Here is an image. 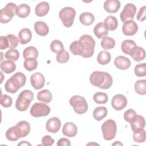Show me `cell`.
I'll list each match as a JSON object with an SVG mask.
<instances>
[{
	"instance_id": "14",
	"label": "cell",
	"mask_w": 146,
	"mask_h": 146,
	"mask_svg": "<svg viewBox=\"0 0 146 146\" xmlns=\"http://www.w3.org/2000/svg\"><path fill=\"white\" fill-rule=\"evenodd\" d=\"M61 121L56 117H52L49 119L46 123V128L47 131L51 133H56L60 128Z\"/></svg>"
},
{
	"instance_id": "1",
	"label": "cell",
	"mask_w": 146,
	"mask_h": 146,
	"mask_svg": "<svg viewBox=\"0 0 146 146\" xmlns=\"http://www.w3.org/2000/svg\"><path fill=\"white\" fill-rule=\"evenodd\" d=\"M90 81L93 86L101 89L106 90L111 87L113 79L108 72L96 71L90 75Z\"/></svg>"
},
{
	"instance_id": "33",
	"label": "cell",
	"mask_w": 146,
	"mask_h": 146,
	"mask_svg": "<svg viewBox=\"0 0 146 146\" xmlns=\"http://www.w3.org/2000/svg\"><path fill=\"white\" fill-rule=\"evenodd\" d=\"M111 59V55L108 51H102L97 56V61L101 65H106L110 63Z\"/></svg>"
},
{
	"instance_id": "24",
	"label": "cell",
	"mask_w": 146,
	"mask_h": 146,
	"mask_svg": "<svg viewBox=\"0 0 146 146\" xmlns=\"http://www.w3.org/2000/svg\"><path fill=\"white\" fill-rule=\"evenodd\" d=\"M32 37V34L29 29L24 28L20 30L18 33V38L19 39V42L22 44H25L29 43Z\"/></svg>"
},
{
	"instance_id": "51",
	"label": "cell",
	"mask_w": 146,
	"mask_h": 146,
	"mask_svg": "<svg viewBox=\"0 0 146 146\" xmlns=\"http://www.w3.org/2000/svg\"><path fill=\"white\" fill-rule=\"evenodd\" d=\"M56 145H57L70 146V145H71V143H70V141L67 138H61L58 141Z\"/></svg>"
},
{
	"instance_id": "23",
	"label": "cell",
	"mask_w": 146,
	"mask_h": 146,
	"mask_svg": "<svg viewBox=\"0 0 146 146\" xmlns=\"http://www.w3.org/2000/svg\"><path fill=\"white\" fill-rule=\"evenodd\" d=\"M34 30L37 34L40 36H46L48 34L49 28L47 24L43 21H37L34 25Z\"/></svg>"
},
{
	"instance_id": "37",
	"label": "cell",
	"mask_w": 146,
	"mask_h": 146,
	"mask_svg": "<svg viewBox=\"0 0 146 146\" xmlns=\"http://www.w3.org/2000/svg\"><path fill=\"white\" fill-rule=\"evenodd\" d=\"M23 66L26 70L31 71L36 68L38 66V62L35 58H27L24 60Z\"/></svg>"
},
{
	"instance_id": "52",
	"label": "cell",
	"mask_w": 146,
	"mask_h": 146,
	"mask_svg": "<svg viewBox=\"0 0 146 146\" xmlns=\"http://www.w3.org/2000/svg\"><path fill=\"white\" fill-rule=\"evenodd\" d=\"M18 145H31V144L29 143L27 141H22L21 143H19Z\"/></svg>"
},
{
	"instance_id": "4",
	"label": "cell",
	"mask_w": 146,
	"mask_h": 146,
	"mask_svg": "<svg viewBox=\"0 0 146 146\" xmlns=\"http://www.w3.org/2000/svg\"><path fill=\"white\" fill-rule=\"evenodd\" d=\"M70 104L78 114H83L88 110V104L86 99L79 95H74L69 100Z\"/></svg>"
},
{
	"instance_id": "45",
	"label": "cell",
	"mask_w": 146,
	"mask_h": 146,
	"mask_svg": "<svg viewBox=\"0 0 146 146\" xmlns=\"http://www.w3.org/2000/svg\"><path fill=\"white\" fill-rule=\"evenodd\" d=\"M70 58V55L68 52L64 49L61 52H59L56 55V61L59 63H64L68 62Z\"/></svg>"
},
{
	"instance_id": "47",
	"label": "cell",
	"mask_w": 146,
	"mask_h": 146,
	"mask_svg": "<svg viewBox=\"0 0 146 146\" xmlns=\"http://www.w3.org/2000/svg\"><path fill=\"white\" fill-rule=\"evenodd\" d=\"M12 98L7 95H2L1 96V104L5 108H8L12 105Z\"/></svg>"
},
{
	"instance_id": "17",
	"label": "cell",
	"mask_w": 146,
	"mask_h": 146,
	"mask_svg": "<svg viewBox=\"0 0 146 146\" xmlns=\"http://www.w3.org/2000/svg\"><path fill=\"white\" fill-rule=\"evenodd\" d=\"M121 6L120 2L118 0H107L104 3V10L109 13H116Z\"/></svg>"
},
{
	"instance_id": "48",
	"label": "cell",
	"mask_w": 146,
	"mask_h": 146,
	"mask_svg": "<svg viewBox=\"0 0 146 146\" xmlns=\"http://www.w3.org/2000/svg\"><path fill=\"white\" fill-rule=\"evenodd\" d=\"M145 14H146V6H144L140 8L136 17L137 19L139 21L143 22L145 19Z\"/></svg>"
},
{
	"instance_id": "31",
	"label": "cell",
	"mask_w": 146,
	"mask_h": 146,
	"mask_svg": "<svg viewBox=\"0 0 146 146\" xmlns=\"http://www.w3.org/2000/svg\"><path fill=\"white\" fill-rule=\"evenodd\" d=\"M37 99L40 102L49 103L52 100L51 92L48 90H43L38 93Z\"/></svg>"
},
{
	"instance_id": "46",
	"label": "cell",
	"mask_w": 146,
	"mask_h": 146,
	"mask_svg": "<svg viewBox=\"0 0 146 146\" xmlns=\"http://www.w3.org/2000/svg\"><path fill=\"white\" fill-rule=\"evenodd\" d=\"M137 114L135 111L132 109H129L127 110L124 113V120L131 123L136 117Z\"/></svg>"
},
{
	"instance_id": "8",
	"label": "cell",
	"mask_w": 146,
	"mask_h": 146,
	"mask_svg": "<svg viewBox=\"0 0 146 146\" xmlns=\"http://www.w3.org/2000/svg\"><path fill=\"white\" fill-rule=\"evenodd\" d=\"M17 5L13 3H8L0 11V22L1 23H7L10 22L16 14Z\"/></svg>"
},
{
	"instance_id": "21",
	"label": "cell",
	"mask_w": 146,
	"mask_h": 146,
	"mask_svg": "<svg viewBox=\"0 0 146 146\" xmlns=\"http://www.w3.org/2000/svg\"><path fill=\"white\" fill-rule=\"evenodd\" d=\"M129 55H130L135 61L140 62L144 59L145 52L143 48L136 46L132 50Z\"/></svg>"
},
{
	"instance_id": "43",
	"label": "cell",
	"mask_w": 146,
	"mask_h": 146,
	"mask_svg": "<svg viewBox=\"0 0 146 146\" xmlns=\"http://www.w3.org/2000/svg\"><path fill=\"white\" fill-rule=\"evenodd\" d=\"M135 74L137 77H143L146 75V64L145 63L138 64L135 67Z\"/></svg>"
},
{
	"instance_id": "22",
	"label": "cell",
	"mask_w": 146,
	"mask_h": 146,
	"mask_svg": "<svg viewBox=\"0 0 146 146\" xmlns=\"http://www.w3.org/2000/svg\"><path fill=\"white\" fill-rule=\"evenodd\" d=\"M103 25L108 31H113L117 27L118 22L116 18L113 15H109L104 19Z\"/></svg>"
},
{
	"instance_id": "19",
	"label": "cell",
	"mask_w": 146,
	"mask_h": 146,
	"mask_svg": "<svg viewBox=\"0 0 146 146\" xmlns=\"http://www.w3.org/2000/svg\"><path fill=\"white\" fill-rule=\"evenodd\" d=\"M114 64L117 68L125 70L131 66V61L128 58L125 56H118L115 59Z\"/></svg>"
},
{
	"instance_id": "30",
	"label": "cell",
	"mask_w": 146,
	"mask_h": 146,
	"mask_svg": "<svg viewBox=\"0 0 146 146\" xmlns=\"http://www.w3.org/2000/svg\"><path fill=\"white\" fill-rule=\"evenodd\" d=\"M136 46V44L133 40L126 39L122 42L121 44V48L124 54L129 55L130 52Z\"/></svg>"
},
{
	"instance_id": "26",
	"label": "cell",
	"mask_w": 146,
	"mask_h": 146,
	"mask_svg": "<svg viewBox=\"0 0 146 146\" xmlns=\"http://www.w3.org/2000/svg\"><path fill=\"white\" fill-rule=\"evenodd\" d=\"M94 33L95 36L99 39L104 38L108 34V30L104 27L103 22H99L95 26L94 28Z\"/></svg>"
},
{
	"instance_id": "20",
	"label": "cell",
	"mask_w": 146,
	"mask_h": 146,
	"mask_svg": "<svg viewBox=\"0 0 146 146\" xmlns=\"http://www.w3.org/2000/svg\"><path fill=\"white\" fill-rule=\"evenodd\" d=\"M70 51L74 55L82 56L84 51V46L82 42L79 40H75L71 43L69 47Z\"/></svg>"
},
{
	"instance_id": "12",
	"label": "cell",
	"mask_w": 146,
	"mask_h": 146,
	"mask_svg": "<svg viewBox=\"0 0 146 146\" xmlns=\"http://www.w3.org/2000/svg\"><path fill=\"white\" fill-rule=\"evenodd\" d=\"M137 30L138 26L133 20H129L124 22L122 26V31L123 34L127 36H132L135 35Z\"/></svg>"
},
{
	"instance_id": "13",
	"label": "cell",
	"mask_w": 146,
	"mask_h": 146,
	"mask_svg": "<svg viewBox=\"0 0 146 146\" xmlns=\"http://www.w3.org/2000/svg\"><path fill=\"white\" fill-rule=\"evenodd\" d=\"M30 82L34 88L40 90L43 87L45 83V78L42 74L37 72L30 76Z\"/></svg>"
},
{
	"instance_id": "38",
	"label": "cell",
	"mask_w": 146,
	"mask_h": 146,
	"mask_svg": "<svg viewBox=\"0 0 146 146\" xmlns=\"http://www.w3.org/2000/svg\"><path fill=\"white\" fill-rule=\"evenodd\" d=\"M100 44L104 50H107L109 49H112L115 47V41L113 38L106 36L103 38Z\"/></svg>"
},
{
	"instance_id": "49",
	"label": "cell",
	"mask_w": 146,
	"mask_h": 146,
	"mask_svg": "<svg viewBox=\"0 0 146 146\" xmlns=\"http://www.w3.org/2000/svg\"><path fill=\"white\" fill-rule=\"evenodd\" d=\"M54 143V140L49 135H46L42 139V144L44 146H51Z\"/></svg>"
},
{
	"instance_id": "39",
	"label": "cell",
	"mask_w": 146,
	"mask_h": 146,
	"mask_svg": "<svg viewBox=\"0 0 146 146\" xmlns=\"http://www.w3.org/2000/svg\"><path fill=\"white\" fill-rule=\"evenodd\" d=\"M93 99L97 104H105L108 101V95L106 93L98 92L94 95Z\"/></svg>"
},
{
	"instance_id": "35",
	"label": "cell",
	"mask_w": 146,
	"mask_h": 146,
	"mask_svg": "<svg viewBox=\"0 0 146 146\" xmlns=\"http://www.w3.org/2000/svg\"><path fill=\"white\" fill-rule=\"evenodd\" d=\"M23 56L25 59L33 58H37L38 56V51L36 47L33 46L27 47L23 50Z\"/></svg>"
},
{
	"instance_id": "27",
	"label": "cell",
	"mask_w": 146,
	"mask_h": 146,
	"mask_svg": "<svg viewBox=\"0 0 146 146\" xmlns=\"http://www.w3.org/2000/svg\"><path fill=\"white\" fill-rule=\"evenodd\" d=\"M1 69L6 74H11L16 68V66L13 60H6L1 63Z\"/></svg>"
},
{
	"instance_id": "3",
	"label": "cell",
	"mask_w": 146,
	"mask_h": 146,
	"mask_svg": "<svg viewBox=\"0 0 146 146\" xmlns=\"http://www.w3.org/2000/svg\"><path fill=\"white\" fill-rule=\"evenodd\" d=\"M33 99L34 93L29 90H25L18 95L16 100L15 108L18 111H25L28 109Z\"/></svg>"
},
{
	"instance_id": "32",
	"label": "cell",
	"mask_w": 146,
	"mask_h": 146,
	"mask_svg": "<svg viewBox=\"0 0 146 146\" xmlns=\"http://www.w3.org/2000/svg\"><path fill=\"white\" fill-rule=\"evenodd\" d=\"M107 109L105 107H98L93 112V117L97 121L103 119L107 115Z\"/></svg>"
},
{
	"instance_id": "6",
	"label": "cell",
	"mask_w": 146,
	"mask_h": 146,
	"mask_svg": "<svg viewBox=\"0 0 146 146\" xmlns=\"http://www.w3.org/2000/svg\"><path fill=\"white\" fill-rule=\"evenodd\" d=\"M75 15V9L71 7H64L59 13V18L66 27H70L72 25Z\"/></svg>"
},
{
	"instance_id": "34",
	"label": "cell",
	"mask_w": 146,
	"mask_h": 146,
	"mask_svg": "<svg viewBox=\"0 0 146 146\" xmlns=\"http://www.w3.org/2000/svg\"><path fill=\"white\" fill-rule=\"evenodd\" d=\"M16 125L18 127L21 133L22 137H25L29 133L30 131V125L27 121L25 120L20 121L16 124Z\"/></svg>"
},
{
	"instance_id": "53",
	"label": "cell",
	"mask_w": 146,
	"mask_h": 146,
	"mask_svg": "<svg viewBox=\"0 0 146 146\" xmlns=\"http://www.w3.org/2000/svg\"><path fill=\"white\" fill-rule=\"evenodd\" d=\"M122 145V143H120V142H119V141H116L115 143H113L112 144V145Z\"/></svg>"
},
{
	"instance_id": "9",
	"label": "cell",
	"mask_w": 146,
	"mask_h": 146,
	"mask_svg": "<svg viewBox=\"0 0 146 146\" xmlns=\"http://www.w3.org/2000/svg\"><path fill=\"white\" fill-rule=\"evenodd\" d=\"M50 108L48 105L42 103H35L31 107L30 113L31 116L38 117L47 116L50 112Z\"/></svg>"
},
{
	"instance_id": "18",
	"label": "cell",
	"mask_w": 146,
	"mask_h": 146,
	"mask_svg": "<svg viewBox=\"0 0 146 146\" xmlns=\"http://www.w3.org/2000/svg\"><path fill=\"white\" fill-rule=\"evenodd\" d=\"M77 132L78 128L74 123L72 122H67L63 125L62 133L64 136L72 137L76 135Z\"/></svg>"
},
{
	"instance_id": "28",
	"label": "cell",
	"mask_w": 146,
	"mask_h": 146,
	"mask_svg": "<svg viewBox=\"0 0 146 146\" xmlns=\"http://www.w3.org/2000/svg\"><path fill=\"white\" fill-rule=\"evenodd\" d=\"M30 7L28 5L21 4L17 7L16 15L19 18H24L30 14Z\"/></svg>"
},
{
	"instance_id": "7",
	"label": "cell",
	"mask_w": 146,
	"mask_h": 146,
	"mask_svg": "<svg viewBox=\"0 0 146 146\" xmlns=\"http://www.w3.org/2000/svg\"><path fill=\"white\" fill-rule=\"evenodd\" d=\"M79 40L82 42L84 48V51L82 56L85 58L91 57L94 53L95 46V42L93 38L90 35L85 34L82 35Z\"/></svg>"
},
{
	"instance_id": "50",
	"label": "cell",
	"mask_w": 146,
	"mask_h": 146,
	"mask_svg": "<svg viewBox=\"0 0 146 146\" xmlns=\"http://www.w3.org/2000/svg\"><path fill=\"white\" fill-rule=\"evenodd\" d=\"M8 47V41L6 36H1L0 38V49L4 50Z\"/></svg>"
},
{
	"instance_id": "2",
	"label": "cell",
	"mask_w": 146,
	"mask_h": 146,
	"mask_svg": "<svg viewBox=\"0 0 146 146\" xmlns=\"http://www.w3.org/2000/svg\"><path fill=\"white\" fill-rule=\"evenodd\" d=\"M26 82V77L23 73L17 72L9 79L5 84V88L8 92L14 94L23 87Z\"/></svg>"
},
{
	"instance_id": "44",
	"label": "cell",
	"mask_w": 146,
	"mask_h": 146,
	"mask_svg": "<svg viewBox=\"0 0 146 146\" xmlns=\"http://www.w3.org/2000/svg\"><path fill=\"white\" fill-rule=\"evenodd\" d=\"M133 139L137 143H143L146 139V133L144 129L134 132L133 134Z\"/></svg>"
},
{
	"instance_id": "41",
	"label": "cell",
	"mask_w": 146,
	"mask_h": 146,
	"mask_svg": "<svg viewBox=\"0 0 146 146\" xmlns=\"http://www.w3.org/2000/svg\"><path fill=\"white\" fill-rule=\"evenodd\" d=\"M6 36L8 41V47L10 49H15L18 46L19 40L13 34H8Z\"/></svg>"
},
{
	"instance_id": "25",
	"label": "cell",
	"mask_w": 146,
	"mask_h": 146,
	"mask_svg": "<svg viewBox=\"0 0 146 146\" xmlns=\"http://www.w3.org/2000/svg\"><path fill=\"white\" fill-rule=\"evenodd\" d=\"M50 6L47 2H41L35 7V13L38 17H43L49 11Z\"/></svg>"
},
{
	"instance_id": "5",
	"label": "cell",
	"mask_w": 146,
	"mask_h": 146,
	"mask_svg": "<svg viewBox=\"0 0 146 146\" xmlns=\"http://www.w3.org/2000/svg\"><path fill=\"white\" fill-rule=\"evenodd\" d=\"M102 131L103 138L105 140H112L115 138L117 131L116 122L112 119H108L105 121L102 125Z\"/></svg>"
},
{
	"instance_id": "36",
	"label": "cell",
	"mask_w": 146,
	"mask_h": 146,
	"mask_svg": "<svg viewBox=\"0 0 146 146\" xmlns=\"http://www.w3.org/2000/svg\"><path fill=\"white\" fill-rule=\"evenodd\" d=\"M135 90L139 95H144L146 94V80H138L135 84Z\"/></svg>"
},
{
	"instance_id": "29",
	"label": "cell",
	"mask_w": 146,
	"mask_h": 146,
	"mask_svg": "<svg viewBox=\"0 0 146 146\" xmlns=\"http://www.w3.org/2000/svg\"><path fill=\"white\" fill-rule=\"evenodd\" d=\"M79 20L82 24L85 26H90L92 25L94 21L95 17L92 14L88 12L82 13L79 16Z\"/></svg>"
},
{
	"instance_id": "16",
	"label": "cell",
	"mask_w": 146,
	"mask_h": 146,
	"mask_svg": "<svg viewBox=\"0 0 146 146\" xmlns=\"http://www.w3.org/2000/svg\"><path fill=\"white\" fill-rule=\"evenodd\" d=\"M6 139L11 141H15L20 138H22L21 133L18 127L15 125L9 128L6 132Z\"/></svg>"
},
{
	"instance_id": "10",
	"label": "cell",
	"mask_w": 146,
	"mask_h": 146,
	"mask_svg": "<svg viewBox=\"0 0 146 146\" xmlns=\"http://www.w3.org/2000/svg\"><path fill=\"white\" fill-rule=\"evenodd\" d=\"M136 13V7L133 3L126 4L120 13V18L123 22L132 20Z\"/></svg>"
},
{
	"instance_id": "11",
	"label": "cell",
	"mask_w": 146,
	"mask_h": 146,
	"mask_svg": "<svg viewBox=\"0 0 146 146\" xmlns=\"http://www.w3.org/2000/svg\"><path fill=\"white\" fill-rule=\"evenodd\" d=\"M127 104V99L126 97L121 94L115 95L111 100V105L114 110L121 111L124 108Z\"/></svg>"
},
{
	"instance_id": "40",
	"label": "cell",
	"mask_w": 146,
	"mask_h": 146,
	"mask_svg": "<svg viewBox=\"0 0 146 146\" xmlns=\"http://www.w3.org/2000/svg\"><path fill=\"white\" fill-rule=\"evenodd\" d=\"M50 48L52 52L58 54L64 50V46L61 41L56 39L51 43Z\"/></svg>"
},
{
	"instance_id": "15",
	"label": "cell",
	"mask_w": 146,
	"mask_h": 146,
	"mask_svg": "<svg viewBox=\"0 0 146 146\" xmlns=\"http://www.w3.org/2000/svg\"><path fill=\"white\" fill-rule=\"evenodd\" d=\"M130 124L131 129L133 132L143 130L145 125V119L143 116L137 115L135 119L130 123Z\"/></svg>"
},
{
	"instance_id": "42",
	"label": "cell",
	"mask_w": 146,
	"mask_h": 146,
	"mask_svg": "<svg viewBox=\"0 0 146 146\" xmlns=\"http://www.w3.org/2000/svg\"><path fill=\"white\" fill-rule=\"evenodd\" d=\"M5 57L7 59L16 61L19 57V52L16 49H10L5 54Z\"/></svg>"
}]
</instances>
